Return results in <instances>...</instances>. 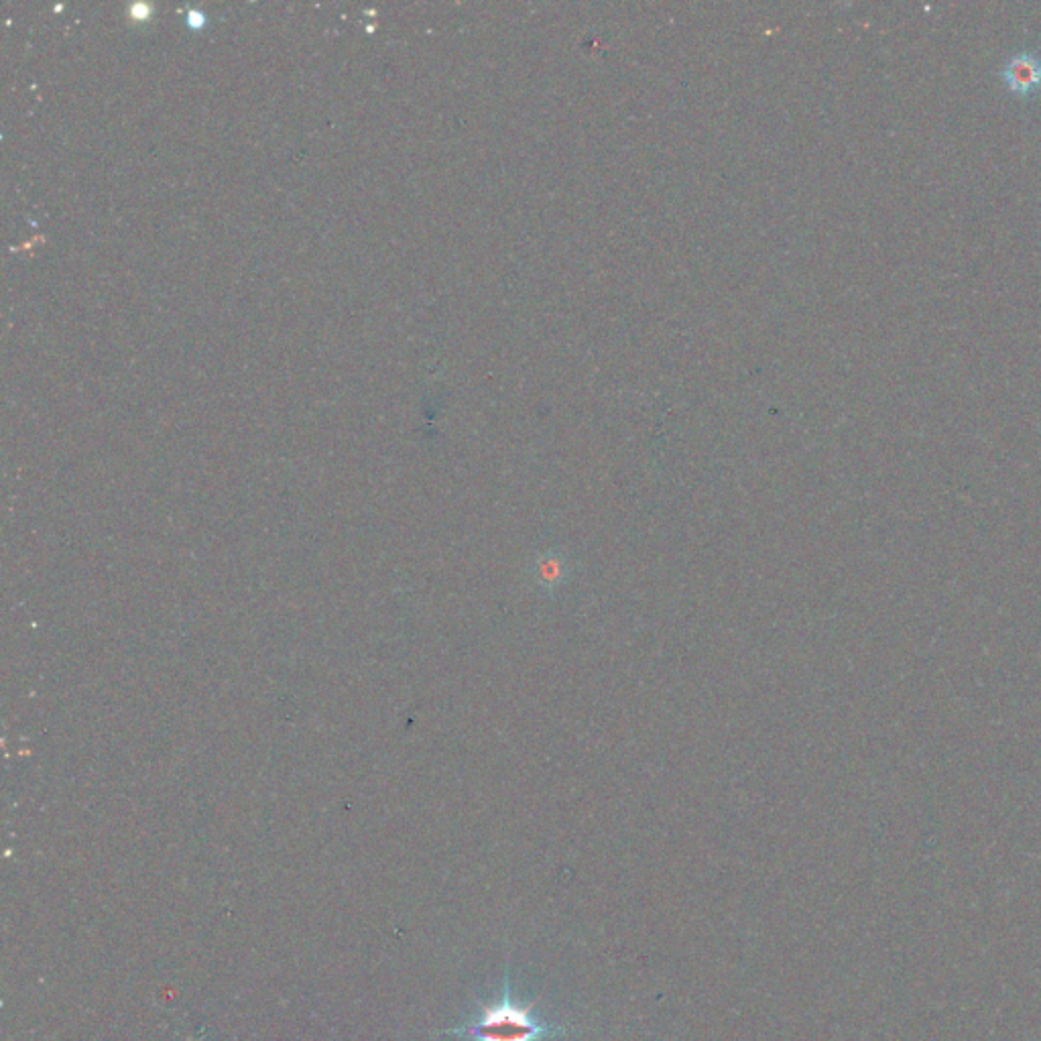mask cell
Returning <instances> with one entry per match:
<instances>
[{
	"label": "cell",
	"instance_id": "cell-1",
	"mask_svg": "<svg viewBox=\"0 0 1041 1041\" xmlns=\"http://www.w3.org/2000/svg\"><path fill=\"white\" fill-rule=\"evenodd\" d=\"M454 1033L466 1035L472 1041H543L545 1037L564 1035L566 1031L562 1027L547 1025L537 1019L529 1007L519 1005L511 995L509 978H505V993L501 1001L482 1007L468 1027Z\"/></svg>",
	"mask_w": 1041,
	"mask_h": 1041
},
{
	"label": "cell",
	"instance_id": "cell-2",
	"mask_svg": "<svg viewBox=\"0 0 1041 1041\" xmlns=\"http://www.w3.org/2000/svg\"><path fill=\"white\" fill-rule=\"evenodd\" d=\"M1001 78L1011 92L1033 94L1041 88V55L1035 51L1013 53L1001 68Z\"/></svg>",
	"mask_w": 1041,
	"mask_h": 1041
}]
</instances>
